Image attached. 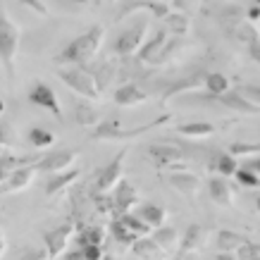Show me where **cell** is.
I'll return each instance as SVG.
<instances>
[{
    "instance_id": "cell-1",
    "label": "cell",
    "mask_w": 260,
    "mask_h": 260,
    "mask_svg": "<svg viewBox=\"0 0 260 260\" xmlns=\"http://www.w3.org/2000/svg\"><path fill=\"white\" fill-rule=\"evenodd\" d=\"M103 39H105V29H103L101 24H93L88 31H84L81 36H77V39H72L70 43L60 50L57 62L84 67V64L91 62L95 57V53L101 50Z\"/></svg>"
},
{
    "instance_id": "cell-2",
    "label": "cell",
    "mask_w": 260,
    "mask_h": 260,
    "mask_svg": "<svg viewBox=\"0 0 260 260\" xmlns=\"http://www.w3.org/2000/svg\"><path fill=\"white\" fill-rule=\"evenodd\" d=\"M57 79L62 81L64 86L74 91L77 95H81L84 101H98L101 98V86L95 81L93 72L86 70V67H77V64H64L55 72Z\"/></svg>"
},
{
    "instance_id": "cell-3",
    "label": "cell",
    "mask_w": 260,
    "mask_h": 260,
    "mask_svg": "<svg viewBox=\"0 0 260 260\" xmlns=\"http://www.w3.org/2000/svg\"><path fill=\"white\" fill-rule=\"evenodd\" d=\"M19 26L10 19L8 12H0V62L5 64L10 79L15 77V57L19 50Z\"/></svg>"
},
{
    "instance_id": "cell-4",
    "label": "cell",
    "mask_w": 260,
    "mask_h": 260,
    "mask_svg": "<svg viewBox=\"0 0 260 260\" xmlns=\"http://www.w3.org/2000/svg\"><path fill=\"white\" fill-rule=\"evenodd\" d=\"M170 122V115H162L158 117L155 122H150V124H143V126H136V129H122L119 122H101V124L93 129V139L95 141H124V139H134V136H141L150 129H155V126L165 124Z\"/></svg>"
},
{
    "instance_id": "cell-5",
    "label": "cell",
    "mask_w": 260,
    "mask_h": 260,
    "mask_svg": "<svg viewBox=\"0 0 260 260\" xmlns=\"http://www.w3.org/2000/svg\"><path fill=\"white\" fill-rule=\"evenodd\" d=\"M124 158H126V148H122L101 172L95 174L91 193H112L115 191V186L124 179Z\"/></svg>"
},
{
    "instance_id": "cell-6",
    "label": "cell",
    "mask_w": 260,
    "mask_h": 260,
    "mask_svg": "<svg viewBox=\"0 0 260 260\" xmlns=\"http://www.w3.org/2000/svg\"><path fill=\"white\" fill-rule=\"evenodd\" d=\"M74 232H77V224L72 220L60 224V227H55V229L43 232V248L48 251V255H50V258L64 255L67 248H70V244H72V239H74Z\"/></svg>"
},
{
    "instance_id": "cell-7",
    "label": "cell",
    "mask_w": 260,
    "mask_h": 260,
    "mask_svg": "<svg viewBox=\"0 0 260 260\" xmlns=\"http://www.w3.org/2000/svg\"><path fill=\"white\" fill-rule=\"evenodd\" d=\"M146 26H148L146 22H139L132 29H124L115 41V53L119 57H136V53L141 50V46L148 39V29Z\"/></svg>"
},
{
    "instance_id": "cell-8",
    "label": "cell",
    "mask_w": 260,
    "mask_h": 260,
    "mask_svg": "<svg viewBox=\"0 0 260 260\" xmlns=\"http://www.w3.org/2000/svg\"><path fill=\"white\" fill-rule=\"evenodd\" d=\"M79 158V150L77 148H62V150H53L36 162V170L43 174H57L64 172V170H72L74 167V160Z\"/></svg>"
},
{
    "instance_id": "cell-9",
    "label": "cell",
    "mask_w": 260,
    "mask_h": 260,
    "mask_svg": "<svg viewBox=\"0 0 260 260\" xmlns=\"http://www.w3.org/2000/svg\"><path fill=\"white\" fill-rule=\"evenodd\" d=\"M167 41H170V34L165 29H158V31L148 36L146 43L141 46V50L136 53V60L141 64H153V62H160V57H162V50H165Z\"/></svg>"
},
{
    "instance_id": "cell-10",
    "label": "cell",
    "mask_w": 260,
    "mask_h": 260,
    "mask_svg": "<svg viewBox=\"0 0 260 260\" xmlns=\"http://www.w3.org/2000/svg\"><path fill=\"white\" fill-rule=\"evenodd\" d=\"M29 101H31L34 105L43 108V110L53 112L55 117H62V108H60V101H57L55 91L48 86V84H43V81H36V84L31 86V91H29Z\"/></svg>"
},
{
    "instance_id": "cell-11",
    "label": "cell",
    "mask_w": 260,
    "mask_h": 260,
    "mask_svg": "<svg viewBox=\"0 0 260 260\" xmlns=\"http://www.w3.org/2000/svg\"><path fill=\"white\" fill-rule=\"evenodd\" d=\"M36 174H39L36 165H24V167H17L15 172H10L8 179H5L3 184H0V193H19V191L29 189Z\"/></svg>"
},
{
    "instance_id": "cell-12",
    "label": "cell",
    "mask_w": 260,
    "mask_h": 260,
    "mask_svg": "<svg viewBox=\"0 0 260 260\" xmlns=\"http://www.w3.org/2000/svg\"><path fill=\"white\" fill-rule=\"evenodd\" d=\"M112 201H115V210H117V217L132 213V208L139 203V191H136L134 184H129L126 179H122L112 191ZM115 217V220H117Z\"/></svg>"
},
{
    "instance_id": "cell-13",
    "label": "cell",
    "mask_w": 260,
    "mask_h": 260,
    "mask_svg": "<svg viewBox=\"0 0 260 260\" xmlns=\"http://www.w3.org/2000/svg\"><path fill=\"white\" fill-rule=\"evenodd\" d=\"M134 12H150L153 17L158 19H165L170 15V8L165 3H158V0H129L124 8L117 12V19H124V17L134 15Z\"/></svg>"
},
{
    "instance_id": "cell-14",
    "label": "cell",
    "mask_w": 260,
    "mask_h": 260,
    "mask_svg": "<svg viewBox=\"0 0 260 260\" xmlns=\"http://www.w3.org/2000/svg\"><path fill=\"white\" fill-rule=\"evenodd\" d=\"M148 155L158 167H170L184 160V150L174 143H153V146H148Z\"/></svg>"
},
{
    "instance_id": "cell-15",
    "label": "cell",
    "mask_w": 260,
    "mask_h": 260,
    "mask_svg": "<svg viewBox=\"0 0 260 260\" xmlns=\"http://www.w3.org/2000/svg\"><path fill=\"white\" fill-rule=\"evenodd\" d=\"M208 101L220 103V105H224L229 110L241 112V115H260V108H255L253 103H248L239 91H229V93H224V95H208Z\"/></svg>"
},
{
    "instance_id": "cell-16",
    "label": "cell",
    "mask_w": 260,
    "mask_h": 260,
    "mask_svg": "<svg viewBox=\"0 0 260 260\" xmlns=\"http://www.w3.org/2000/svg\"><path fill=\"white\" fill-rule=\"evenodd\" d=\"M79 177H81L79 167H72V170H64V172L50 174L46 179V196H57V193H62L64 189H70L72 184H77Z\"/></svg>"
},
{
    "instance_id": "cell-17",
    "label": "cell",
    "mask_w": 260,
    "mask_h": 260,
    "mask_svg": "<svg viewBox=\"0 0 260 260\" xmlns=\"http://www.w3.org/2000/svg\"><path fill=\"white\" fill-rule=\"evenodd\" d=\"M115 103H117L119 108H136V105H141V103L148 101V93L143 91L139 84H122V86L115 91Z\"/></svg>"
},
{
    "instance_id": "cell-18",
    "label": "cell",
    "mask_w": 260,
    "mask_h": 260,
    "mask_svg": "<svg viewBox=\"0 0 260 260\" xmlns=\"http://www.w3.org/2000/svg\"><path fill=\"white\" fill-rule=\"evenodd\" d=\"M208 196L213 198V203L222 205V208L234 205V191H232L224 177H210L208 179Z\"/></svg>"
},
{
    "instance_id": "cell-19",
    "label": "cell",
    "mask_w": 260,
    "mask_h": 260,
    "mask_svg": "<svg viewBox=\"0 0 260 260\" xmlns=\"http://www.w3.org/2000/svg\"><path fill=\"white\" fill-rule=\"evenodd\" d=\"M153 241L162 248V253L165 255H172V253H179V246H181V237H179V232L174 227H160V229H155L153 232Z\"/></svg>"
},
{
    "instance_id": "cell-20",
    "label": "cell",
    "mask_w": 260,
    "mask_h": 260,
    "mask_svg": "<svg viewBox=\"0 0 260 260\" xmlns=\"http://www.w3.org/2000/svg\"><path fill=\"white\" fill-rule=\"evenodd\" d=\"M170 184H172L174 189L179 191V193H184V196H196L198 189H201V179H198L196 174L191 172H170Z\"/></svg>"
},
{
    "instance_id": "cell-21",
    "label": "cell",
    "mask_w": 260,
    "mask_h": 260,
    "mask_svg": "<svg viewBox=\"0 0 260 260\" xmlns=\"http://www.w3.org/2000/svg\"><path fill=\"white\" fill-rule=\"evenodd\" d=\"M217 251L220 253H239L244 246H248L251 241L244 237V234H239V232H229V229H222L217 232Z\"/></svg>"
},
{
    "instance_id": "cell-22",
    "label": "cell",
    "mask_w": 260,
    "mask_h": 260,
    "mask_svg": "<svg viewBox=\"0 0 260 260\" xmlns=\"http://www.w3.org/2000/svg\"><path fill=\"white\" fill-rule=\"evenodd\" d=\"M74 244L77 248H84V246H101L105 244V229L98 227V224H86V227L77 229V237H74Z\"/></svg>"
},
{
    "instance_id": "cell-23",
    "label": "cell",
    "mask_w": 260,
    "mask_h": 260,
    "mask_svg": "<svg viewBox=\"0 0 260 260\" xmlns=\"http://www.w3.org/2000/svg\"><path fill=\"white\" fill-rule=\"evenodd\" d=\"M136 215L141 217L146 224H148L153 232L160 227H165V220H167V213H165V208H160V205H153V203H146L141 205L139 210H136Z\"/></svg>"
},
{
    "instance_id": "cell-24",
    "label": "cell",
    "mask_w": 260,
    "mask_h": 260,
    "mask_svg": "<svg viewBox=\"0 0 260 260\" xmlns=\"http://www.w3.org/2000/svg\"><path fill=\"white\" fill-rule=\"evenodd\" d=\"M132 251H134L141 260H167V255L162 253V248H160L150 237L139 239V241L132 246Z\"/></svg>"
},
{
    "instance_id": "cell-25",
    "label": "cell",
    "mask_w": 260,
    "mask_h": 260,
    "mask_svg": "<svg viewBox=\"0 0 260 260\" xmlns=\"http://www.w3.org/2000/svg\"><path fill=\"white\" fill-rule=\"evenodd\" d=\"M162 29H165L170 36H184V34H189V26H191V19L184 12H174V10H170V15L162 19Z\"/></svg>"
},
{
    "instance_id": "cell-26",
    "label": "cell",
    "mask_w": 260,
    "mask_h": 260,
    "mask_svg": "<svg viewBox=\"0 0 260 260\" xmlns=\"http://www.w3.org/2000/svg\"><path fill=\"white\" fill-rule=\"evenodd\" d=\"M74 119H77V124L95 129V126L101 124V112L95 110L93 105H88L86 101H81V103H77V108H74Z\"/></svg>"
},
{
    "instance_id": "cell-27",
    "label": "cell",
    "mask_w": 260,
    "mask_h": 260,
    "mask_svg": "<svg viewBox=\"0 0 260 260\" xmlns=\"http://www.w3.org/2000/svg\"><path fill=\"white\" fill-rule=\"evenodd\" d=\"M41 158H31V155H24V158H15V155H0V184L8 179L10 172H15L17 167L24 165H36Z\"/></svg>"
},
{
    "instance_id": "cell-28",
    "label": "cell",
    "mask_w": 260,
    "mask_h": 260,
    "mask_svg": "<svg viewBox=\"0 0 260 260\" xmlns=\"http://www.w3.org/2000/svg\"><path fill=\"white\" fill-rule=\"evenodd\" d=\"M177 134L186 139H205L215 134V126L210 122H189V124H177Z\"/></svg>"
},
{
    "instance_id": "cell-29",
    "label": "cell",
    "mask_w": 260,
    "mask_h": 260,
    "mask_svg": "<svg viewBox=\"0 0 260 260\" xmlns=\"http://www.w3.org/2000/svg\"><path fill=\"white\" fill-rule=\"evenodd\" d=\"M203 86L208 88L210 95H224L232 91V84H229V79L222 74V72H210V74L203 79Z\"/></svg>"
},
{
    "instance_id": "cell-30",
    "label": "cell",
    "mask_w": 260,
    "mask_h": 260,
    "mask_svg": "<svg viewBox=\"0 0 260 260\" xmlns=\"http://www.w3.org/2000/svg\"><path fill=\"white\" fill-rule=\"evenodd\" d=\"M213 170L217 172V177H234L239 170V162H237V158L229 155V153H215Z\"/></svg>"
},
{
    "instance_id": "cell-31",
    "label": "cell",
    "mask_w": 260,
    "mask_h": 260,
    "mask_svg": "<svg viewBox=\"0 0 260 260\" xmlns=\"http://www.w3.org/2000/svg\"><path fill=\"white\" fill-rule=\"evenodd\" d=\"M201 244H203V227H201V224H191V227L186 229V234L181 237L179 253H193Z\"/></svg>"
},
{
    "instance_id": "cell-32",
    "label": "cell",
    "mask_w": 260,
    "mask_h": 260,
    "mask_svg": "<svg viewBox=\"0 0 260 260\" xmlns=\"http://www.w3.org/2000/svg\"><path fill=\"white\" fill-rule=\"evenodd\" d=\"M117 220L122 222V224H124V227L132 232V234H136L139 239H143L146 234H150V232H153V229H150L148 224H146V222H143L136 213H126V215H122V217H117Z\"/></svg>"
},
{
    "instance_id": "cell-33",
    "label": "cell",
    "mask_w": 260,
    "mask_h": 260,
    "mask_svg": "<svg viewBox=\"0 0 260 260\" xmlns=\"http://www.w3.org/2000/svg\"><path fill=\"white\" fill-rule=\"evenodd\" d=\"M110 234L115 237V241H117V244L129 246V248H132V246H134L136 241H139V237H136V234H132V232H129V229H126L119 220H112V224H110Z\"/></svg>"
},
{
    "instance_id": "cell-34",
    "label": "cell",
    "mask_w": 260,
    "mask_h": 260,
    "mask_svg": "<svg viewBox=\"0 0 260 260\" xmlns=\"http://www.w3.org/2000/svg\"><path fill=\"white\" fill-rule=\"evenodd\" d=\"M91 201H93L95 213H101V215H112V217H117V210H115V201H112V193H91Z\"/></svg>"
},
{
    "instance_id": "cell-35",
    "label": "cell",
    "mask_w": 260,
    "mask_h": 260,
    "mask_svg": "<svg viewBox=\"0 0 260 260\" xmlns=\"http://www.w3.org/2000/svg\"><path fill=\"white\" fill-rule=\"evenodd\" d=\"M29 141H31L36 148H50V146L57 141V136L53 134V132L43 129V126H36V129L29 132Z\"/></svg>"
},
{
    "instance_id": "cell-36",
    "label": "cell",
    "mask_w": 260,
    "mask_h": 260,
    "mask_svg": "<svg viewBox=\"0 0 260 260\" xmlns=\"http://www.w3.org/2000/svg\"><path fill=\"white\" fill-rule=\"evenodd\" d=\"M19 143V134L10 122H0V148H15Z\"/></svg>"
},
{
    "instance_id": "cell-37",
    "label": "cell",
    "mask_w": 260,
    "mask_h": 260,
    "mask_svg": "<svg viewBox=\"0 0 260 260\" xmlns=\"http://www.w3.org/2000/svg\"><path fill=\"white\" fill-rule=\"evenodd\" d=\"M93 77H95V81H98L101 91H105V88H108V84H112V79H115V64L103 62L101 67L93 72Z\"/></svg>"
},
{
    "instance_id": "cell-38",
    "label": "cell",
    "mask_w": 260,
    "mask_h": 260,
    "mask_svg": "<svg viewBox=\"0 0 260 260\" xmlns=\"http://www.w3.org/2000/svg\"><path fill=\"white\" fill-rule=\"evenodd\" d=\"M260 153V143H234L232 148H229V155H234V158H251V155H258Z\"/></svg>"
},
{
    "instance_id": "cell-39",
    "label": "cell",
    "mask_w": 260,
    "mask_h": 260,
    "mask_svg": "<svg viewBox=\"0 0 260 260\" xmlns=\"http://www.w3.org/2000/svg\"><path fill=\"white\" fill-rule=\"evenodd\" d=\"M234 179L241 184V186H248V189H258L260 186V177L251 172V170H246V167H239L237 174H234Z\"/></svg>"
},
{
    "instance_id": "cell-40",
    "label": "cell",
    "mask_w": 260,
    "mask_h": 260,
    "mask_svg": "<svg viewBox=\"0 0 260 260\" xmlns=\"http://www.w3.org/2000/svg\"><path fill=\"white\" fill-rule=\"evenodd\" d=\"M239 93L244 95L248 103H253L255 108H260V86H255V84H246V86L239 88Z\"/></svg>"
},
{
    "instance_id": "cell-41",
    "label": "cell",
    "mask_w": 260,
    "mask_h": 260,
    "mask_svg": "<svg viewBox=\"0 0 260 260\" xmlns=\"http://www.w3.org/2000/svg\"><path fill=\"white\" fill-rule=\"evenodd\" d=\"M22 8H26V10H31V12H36V15H41V17H48L50 15V10L46 8V3L43 0H17Z\"/></svg>"
},
{
    "instance_id": "cell-42",
    "label": "cell",
    "mask_w": 260,
    "mask_h": 260,
    "mask_svg": "<svg viewBox=\"0 0 260 260\" xmlns=\"http://www.w3.org/2000/svg\"><path fill=\"white\" fill-rule=\"evenodd\" d=\"M19 260H50L46 248H26V251L19 255Z\"/></svg>"
},
{
    "instance_id": "cell-43",
    "label": "cell",
    "mask_w": 260,
    "mask_h": 260,
    "mask_svg": "<svg viewBox=\"0 0 260 260\" xmlns=\"http://www.w3.org/2000/svg\"><path fill=\"white\" fill-rule=\"evenodd\" d=\"M237 255H239L241 260H260V246L248 244V246H244V248H241Z\"/></svg>"
},
{
    "instance_id": "cell-44",
    "label": "cell",
    "mask_w": 260,
    "mask_h": 260,
    "mask_svg": "<svg viewBox=\"0 0 260 260\" xmlns=\"http://www.w3.org/2000/svg\"><path fill=\"white\" fill-rule=\"evenodd\" d=\"M170 5H172L174 12H184V15H186V10L193 8V5H196V0H172Z\"/></svg>"
},
{
    "instance_id": "cell-45",
    "label": "cell",
    "mask_w": 260,
    "mask_h": 260,
    "mask_svg": "<svg viewBox=\"0 0 260 260\" xmlns=\"http://www.w3.org/2000/svg\"><path fill=\"white\" fill-rule=\"evenodd\" d=\"M244 167H246V170H251L255 177H260V153H258V155H251V158H246Z\"/></svg>"
},
{
    "instance_id": "cell-46",
    "label": "cell",
    "mask_w": 260,
    "mask_h": 260,
    "mask_svg": "<svg viewBox=\"0 0 260 260\" xmlns=\"http://www.w3.org/2000/svg\"><path fill=\"white\" fill-rule=\"evenodd\" d=\"M248 57H251L253 62H258L260 64V39H255V41H251V43H248Z\"/></svg>"
},
{
    "instance_id": "cell-47",
    "label": "cell",
    "mask_w": 260,
    "mask_h": 260,
    "mask_svg": "<svg viewBox=\"0 0 260 260\" xmlns=\"http://www.w3.org/2000/svg\"><path fill=\"white\" fill-rule=\"evenodd\" d=\"M5 248H8V239H5V229H3V224H0V258H3Z\"/></svg>"
},
{
    "instance_id": "cell-48",
    "label": "cell",
    "mask_w": 260,
    "mask_h": 260,
    "mask_svg": "<svg viewBox=\"0 0 260 260\" xmlns=\"http://www.w3.org/2000/svg\"><path fill=\"white\" fill-rule=\"evenodd\" d=\"M215 260H241L237 253H217V258Z\"/></svg>"
},
{
    "instance_id": "cell-49",
    "label": "cell",
    "mask_w": 260,
    "mask_h": 260,
    "mask_svg": "<svg viewBox=\"0 0 260 260\" xmlns=\"http://www.w3.org/2000/svg\"><path fill=\"white\" fill-rule=\"evenodd\" d=\"M248 17H251V19H258V17H260V8H258V5H253V8L248 10Z\"/></svg>"
},
{
    "instance_id": "cell-50",
    "label": "cell",
    "mask_w": 260,
    "mask_h": 260,
    "mask_svg": "<svg viewBox=\"0 0 260 260\" xmlns=\"http://www.w3.org/2000/svg\"><path fill=\"white\" fill-rule=\"evenodd\" d=\"M255 210H258V215H260V196H255Z\"/></svg>"
},
{
    "instance_id": "cell-51",
    "label": "cell",
    "mask_w": 260,
    "mask_h": 260,
    "mask_svg": "<svg viewBox=\"0 0 260 260\" xmlns=\"http://www.w3.org/2000/svg\"><path fill=\"white\" fill-rule=\"evenodd\" d=\"M3 110H5V103H3V95H0V115H3Z\"/></svg>"
},
{
    "instance_id": "cell-52",
    "label": "cell",
    "mask_w": 260,
    "mask_h": 260,
    "mask_svg": "<svg viewBox=\"0 0 260 260\" xmlns=\"http://www.w3.org/2000/svg\"><path fill=\"white\" fill-rule=\"evenodd\" d=\"M72 3H77V5H84V3H86V0H72Z\"/></svg>"
},
{
    "instance_id": "cell-53",
    "label": "cell",
    "mask_w": 260,
    "mask_h": 260,
    "mask_svg": "<svg viewBox=\"0 0 260 260\" xmlns=\"http://www.w3.org/2000/svg\"><path fill=\"white\" fill-rule=\"evenodd\" d=\"M158 3H165V5H167V3H172V0H158Z\"/></svg>"
},
{
    "instance_id": "cell-54",
    "label": "cell",
    "mask_w": 260,
    "mask_h": 260,
    "mask_svg": "<svg viewBox=\"0 0 260 260\" xmlns=\"http://www.w3.org/2000/svg\"><path fill=\"white\" fill-rule=\"evenodd\" d=\"M0 155H5V153H3V148H0Z\"/></svg>"
}]
</instances>
